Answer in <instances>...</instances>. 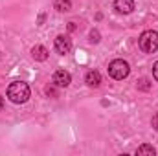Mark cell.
Masks as SVG:
<instances>
[{"instance_id": "obj_8", "label": "cell", "mask_w": 158, "mask_h": 156, "mask_svg": "<svg viewBox=\"0 0 158 156\" xmlns=\"http://www.w3.org/2000/svg\"><path fill=\"white\" fill-rule=\"evenodd\" d=\"M31 55H33V59H35V61H46V59H48V50H46L44 46L37 44V46H33Z\"/></svg>"}, {"instance_id": "obj_3", "label": "cell", "mask_w": 158, "mask_h": 156, "mask_svg": "<svg viewBox=\"0 0 158 156\" xmlns=\"http://www.w3.org/2000/svg\"><path fill=\"white\" fill-rule=\"evenodd\" d=\"M129 72H131V68H129V63L127 61H123V59H114L110 64H109V74H110V77L118 79H125L129 76Z\"/></svg>"}, {"instance_id": "obj_1", "label": "cell", "mask_w": 158, "mask_h": 156, "mask_svg": "<svg viewBox=\"0 0 158 156\" xmlns=\"http://www.w3.org/2000/svg\"><path fill=\"white\" fill-rule=\"evenodd\" d=\"M7 97H9L13 103H17V105L26 103V101L30 99V86H28V83H24V81H15V83H11V84L7 86Z\"/></svg>"}, {"instance_id": "obj_10", "label": "cell", "mask_w": 158, "mask_h": 156, "mask_svg": "<svg viewBox=\"0 0 158 156\" xmlns=\"http://www.w3.org/2000/svg\"><path fill=\"white\" fill-rule=\"evenodd\" d=\"M53 6H55V9H57V11H61V13H63V11H70V9H72V2H70V0H55V4H53Z\"/></svg>"}, {"instance_id": "obj_4", "label": "cell", "mask_w": 158, "mask_h": 156, "mask_svg": "<svg viewBox=\"0 0 158 156\" xmlns=\"http://www.w3.org/2000/svg\"><path fill=\"white\" fill-rule=\"evenodd\" d=\"M53 46H55V51H57V53L66 55V53L72 50V40L68 39L66 35H57V37H55V42H53Z\"/></svg>"}, {"instance_id": "obj_12", "label": "cell", "mask_w": 158, "mask_h": 156, "mask_svg": "<svg viewBox=\"0 0 158 156\" xmlns=\"http://www.w3.org/2000/svg\"><path fill=\"white\" fill-rule=\"evenodd\" d=\"M151 125H153V129H155V130H158V112L153 116V119H151Z\"/></svg>"}, {"instance_id": "obj_2", "label": "cell", "mask_w": 158, "mask_h": 156, "mask_svg": "<svg viewBox=\"0 0 158 156\" xmlns=\"http://www.w3.org/2000/svg\"><path fill=\"white\" fill-rule=\"evenodd\" d=\"M138 44L145 53H155L158 50V31H153V30L143 31L138 39Z\"/></svg>"}, {"instance_id": "obj_13", "label": "cell", "mask_w": 158, "mask_h": 156, "mask_svg": "<svg viewBox=\"0 0 158 156\" xmlns=\"http://www.w3.org/2000/svg\"><path fill=\"white\" fill-rule=\"evenodd\" d=\"M90 40H92V42H98V40H99V33H98V31H92V33H90Z\"/></svg>"}, {"instance_id": "obj_7", "label": "cell", "mask_w": 158, "mask_h": 156, "mask_svg": "<svg viewBox=\"0 0 158 156\" xmlns=\"http://www.w3.org/2000/svg\"><path fill=\"white\" fill-rule=\"evenodd\" d=\"M85 81H86V84L88 86H99L101 84V76H99V72H96V70H90V72H86V76H85Z\"/></svg>"}, {"instance_id": "obj_16", "label": "cell", "mask_w": 158, "mask_h": 156, "mask_svg": "<svg viewBox=\"0 0 158 156\" xmlns=\"http://www.w3.org/2000/svg\"><path fill=\"white\" fill-rule=\"evenodd\" d=\"M2 107H4V99L0 97V110H2Z\"/></svg>"}, {"instance_id": "obj_9", "label": "cell", "mask_w": 158, "mask_h": 156, "mask_svg": "<svg viewBox=\"0 0 158 156\" xmlns=\"http://www.w3.org/2000/svg\"><path fill=\"white\" fill-rule=\"evenodd\" d=\"M136 154L138 156H155L156 154V149L153 147V145H140L138 149H136Z\"/></svg>"}, {"instance_id": "obj_14", "label": "cell", "mask_w": 158, "mask_h": 156, "mask_svg": "<svg viewBox=\"0 0 158 156\" xmlns=\"http://www.w3.org/2000/svg\"><path fill=\"white\" fill-rule=\"evenodd\" d=\"M153 76H155V79L158 81V61L155 63V66H153Z\"/></svg>"}, {"instance_id": "obj_6", "label": "cell", "mask_w": 158, "mask_h": 156, "mask_svg": "<svg viewBox=\"0 0 158 156\" xmlns=\"http://www.w3.org/2000/svg\"><path fill=\"white\" fill-rule=\"evenodd\" d=\"M114 9H116L118 13L129 15V13H132V9H134V2H132V0H114Z\"/></svg>"}, {"instance_id": "obj_11", "label": "cell", "mask_w": 158, "mask_h": 156, "mask_svg": "<svg viewBox=\"0 0 158 156\" xmlns=\"http://www.w3.org/2000/svg\"><path fill=\"white\" fill-rule=\"evenodd\" d=\"M149 86H151V84H149L147 79H140V81H138V88H140V90H149Z\"/></svg>"}, {"instance_id": "obj_5", "label": "cell", "mask_w": 158, "mask_h": 156, "mask_svg": "<svg viewBox=\"0 0 158 156\" xmlns=\"http://www.w3.org/2000/svg\"><path fill=\"white\" fill-rule=\"evenodd\" d=\"M70 81H72V76H70L66 70H57V72L53 74V84H55V86H59V88L68 86V84H70Z\"/></svg>"}, {"instance_id": "obj_15", "label": "cell", "mask_w": 158, "mask_h": 156, "mask_svg": "<svg viewBox=\"0 0 158 156\" xmlns=\"http://www.w3.org/2000/svg\"><path fill=\"white\" fill-rule=\"evenodd\" d=\"M68 30H70V31H74V30H76V24H74V22H70V24H68Z\"/></svg>"}]
</instances>
